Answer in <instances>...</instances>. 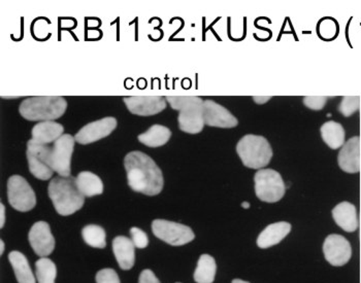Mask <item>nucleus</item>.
<instances>
[{
	"instance_id": "1",
	"label": "nucleus",
	"mask_w": 361,
	"mask_h": 283,
	"mask_svg": "<svg viewBox=\"0 0 361 283\" xmlns=\"http://www.w3.org/2000/svg\"><path fill=\"white\" fill-rule=\"evenodd\" d=\"M128 184L137 193L156 196L164 189L162 171L155 162L142 151H131L124 159Z\"/></svg>"
},
{
	"instance_id": "2",
	"label": "nucleus",
	"mask_w": 361,
	"mask_h": 283,
	"mask_svg": "<svg viewBox=\"0 0 361 283\" xmlns=\"http://www.w3.org/2000/svg\"><path fill=\"white\" fill-rule=\"evenodd\" d=\"M49 197L60 215L68 216L83 207L85 197L77 186V177L57 176L48 187Z\"/></svg>"
},
{
	"instance_id": "3",
	"label": "nucleus",
	"mask_w": 361,
	"mask_h": 283,
	"mask_svg": "<svg viewBox=\"0 0 361 283\" xmlns=\"http://www.w3.org/2000/svg\"><path fill=\"white\" fill-rule=\"evenodd\" d=\"M166 101L179 111V128L189 134H198L204 127V100L197 96H167Z\"/></svg>"
},
{
	"instance_id": "4",
	"label": "nucleus",
	"mask_w": 361,
	"mask_h": 283,
	"mask_svg": "<svg viewBox=\"0 0 361 283\" xmlns=\"http://www.w3.org/2000/svg\"><path fill=\"white\" fill-rule=\"evenodd\" d=\"M68 102L60 96L29 97L20 104V115L30 122L55 121L64 115Z\"/></svg>"
},
{
	"instance_id": "5",
	"label": "nucleus",
	"mask_w": 361,
	"mask_h": 283,
	"mask_svg": "<svg viewBox=\"0 0 361 283\" xmlns=\"http://www.w3.org/2000/svg\"><path fill=\"white\" fill-rule=\"evenodd\" d=\"M236 153L243 164L251 169L264 168L273 158L271 144L260 135H245L238 142Z\"/></svg>"
},
{
	"instance_id": "6",
	"label": "nucleus",
	"mask_w": 361,
	"mask_h": 283,
	"mask_svg": "<svg viewBox=\"0 0 361 283\" xmlns=\"http://www.w3.org/2000/svg\"><path fill=\"white\" fill-rule=\"evenodd\" d=\"M254 182L256 196L262 201L276 203L284 197L286 186L278 171L273 169H260L254 175Z\"/></svg>"
},
{
	"instance_id": "7",
	"label": "nucleus",
	"mask_w": 361,
	"mask_h": 283,
	"mask_svg": "<svg viewBox=\"0 0 361 283\" xmlns=\"http://www.w3.org/2000/svg\"><path fill=\"white\" fill-rule=\"evenodd\" d=\"M29 171L37 180H48L55 172L52 166V149L30 139L27 144Z\"/></svg>"
},
{
	"instance_id": "8",
	"label": "nucleus",
	"mask_w": 361,
	"mask_h": 283,
	"mask_svg": "<svg viewBox=\"0 0 361 283\" xmlns=\"http://www.w3.org/2000/svg\"><path fill=\"white\" fill-rule=\"evenodd\" d=\"M8 199L11 206L20 213H27L37 205V197L27 180L20 175H13L8 180Z\"/></svg>"
},
{
	"instance_id": "9",
	"label": "nucleus",
	"mask_w": 361,
	"mask_h": 283,
	"mask_svg": "<svg viewBox=\"0 0 361 283\" xmlns=\"http://www.w3.org/2000/svg\"><path fill=\"white\" fill-rule=\"evenodd\" d=\"M152 231L156 237L173 246L188 244L195 238L188 226L166 220H153Z\"/></svg>"
},
{
	"instance_id": "10",
	"label": "nucleus",
	"mask_w": 361,
	"mask_h": 283,
	"mask_svg": "<svg viewBox=\"0 0 361 283\" xmlns=\"http://www.w3.org/2000/svg\"><path fill=\"white\" fill-rule=\"evenodd\" d=\"M75 137L70 134H63L56 140L52 148V166L59 176L68 177L71 175V161L75 148Z\"/></svg>"
},
{
	"instance_id": "11",
	"label": "nucleus",
	"mask_w": 361,
	"mask_h": 283,
	"mask_svg": "<svg viewBox=\"0 0 361 283\" xmlns=\"http://www.w3.org/2000/svg\"><path fill=\"white\" fill-rule=\"evenodd\" d=\"M323 253L329 264L334 267H342L351 258V244L344 236L331 234L323 243Z\"/></svg>"
},
{
	"instance_id": "12",
	"label": "nucleus",
	"mask_w": 361,
	"mask_h": 283,
	"mask_svg": "<svg viewBox=\"0 0 361 283\" xmlns=\"http://www.w3.org/2000/svg\"><path fill=\"white\" fill-rule=\"evenodd\" d=\"M28 239L35 253L41 258H48L55 249V238L48 222H35L29 231Z\"/></svg>"
},
{
	"instance_id": "13",
	"label": "nucleus",
	"mask_w": 361,
	"mask_h": 283,
	"mask_svg": "<svg viewBox=\"0 0 361 283\" xmlns=\"http://www.w3.org/2000/svg\"><path fill=\"white\" fill-rule=\"evenodd\" d=\"M166 99L160 96H133L124 98L127 108L133 115L149 117L166 108Z\"/></svg>"
},
{
	"instance_id": "14",
	"label": "nucleus",
	"mask_w": 361,
	"mask_h": 283,
	"mask_svg": "<svg viewBox=\"0 0 361 283\" xmlns=\"http://www.w3.org/2000/svg\"><path fill=\"white\" fill-rule=\"evenodd\" d=\"M116 127H117V120L111 117L90 122L75 134V142L81 144H93L110 135L115 130Z\"/></svg>"
},
{
	"instance_id": "15",
	"label": "nucleus",
	"mask_w": 361,
	"mask_h": 283,
	"mask_svg": "<svg viewBox=\"0 0 361 283\" xmlns=\"http://www.w3.org/2000/svg\"><path fill=\"white\" fill-rule=\"evenodd\" d=\"M204 121L208 126L218 128H235L238 124L231 111L212 100L204 102Z\"/></svg>"
},
{
	"instance_id": "16",
	"label": "nucleus",
	"mask_w": 361,
	"mask_h": 283,
	"mask_svg": "<svg viewBox=\"0 0 361 283\" xmlns=\"http://www.w3.org/2000/svg\"><path fill=\"white\" fill-rule=\"evenodd\" d=\"M361 142L360 136H354L345 142L338 153V166L347 173H358L360 171Z\"/></svg>"
},
{
	"instance_id": "17",
	"label": "nucleus",
	"mask_w": 361,
	"mask_h": 283,
	"mask_svg": "<svg viewBox=\"0 0 361 283\" xmlns=\"http://www.w3.org/2000/svg\"><path fill=\"white\" fill-rule=\"evenodd\" d=\"M333 218L336 224L348 233L358 229L357 210L352 203L345 201L336 205L333 209Z\"/></svg>"
},
{
	"instance_id": "18",
	"label": "nucleus",
	"mask_w": 361,
	"mask_h": 283,
	"mask_svg": "<svg viewBox=\"0 0 361 283\" xmlns=\"http://www.w3.org/2000/svg\"><path fill=\"white\" fill-rule=\"evenodd\" d=\"M113 251L120 268L130 270L135 262V246L126 236H118L113 241Z\"/></svg>"
},
{
	"instance_id": "19",
	"label": "nucleus",
	"mask_w": 361,
	"mask_h": 283,
	"mask_svg": "<svg viewBox=\"0 0 361 283\" xmlns=\"http://www.w3.org/2000/svg\"><path fill=\"white\" fill-rule=\"evenodd\" d=\"M291 231V225L286 222H279L269 225L259 234L257 245L260 249H265L277 245L282 241Z\"/></svg>"
},
{
	"instance_id": "20",
	"label": "nucleus",
	"mask_w": 361,
	"mask_h": 283,
	"mask_svg": "<svg viewBox=\"0 0 361 283\" xmlns=\"http://www.w3.org/2000/svg\"><path fill=\"white\" fill-rule=\"evenodd\" d=\"M64 127L59 122L54 121L41 122L35 125L31 130V139L39 144L48 146L49 144L55 142L63 135Z\"/></svg>"
},
{
	"instance_id": "21",
	"label": "nucleus",
	"mask_w": 361,
	"mask_h": 283,
	"mask_svg": "<svg viewBox=\"0 0 361 283\" xmlns=\"http://www.w3.org/2000/svg\"><path fill=\"white\" fill-rule=\"evenodd\" d=\"M8 260L14 269L16 278L19 283H37L32 270L30 268L27 258L20 251H12L8 255Z\"/></svg>"
},
{
	"instance_id": "22",
	"label": "nucleus",
	"mask_w": 361,
	"mask_h": 283,
	"mask_svg": "<svg viewBox=\"0 0 361 283\" xmlns=\"http://www.w3.org/2000/svg\"><path fill=\"white\" fill-rule=\"evenodd\" d=\"M323 142L331 149L342 148L345 144V130L338 122L329 121L322 125L320 129Z\"/></svg>"
},
{
	"instance_id": "23",
	"label": "nucleus",
	"mask_w": 361,
	"mask_h": 283,
	"mask_svg": "<svg viewBox=\"0 0 361 283\" xmlns=\"http://www.w3.org/2000/svg\"><path fill=\"white\" fill-rule=\"evenodd\" d=\"M77 186L84 197H94L104 191V184L99 176L89 171H83L77 176Z\"/></svg>"
},
{
	"instance_id": "24",
	"label": "nucleus",
	"mask_w": 361,
	"mask_h": 283,
	"mask_svg": "<svg viewBox=\"0 0 361 283\" xmlns=\"http://www.w3.org/2000/svg\"><path fill=\"white\" fill-rule=\"evenodd\" d=\"M171 137V131L161 125H154L147 132L139 135V140L149 148H159L167 144Z\"/></svg>"
},
{
	"instance_id": "25",
	"label": "nucleus",
	"mask_w": 361,
	"mask_h": 283,
	"mask_svg": "<svg viewBox=\"0 0 361 283\" xmlns=\"http://www.w3.org/2000/svg\"><path fill=\"white\" fill-rule=\"evenodd\" d=\"M217 265L215 258L209 255L200 256L195 272L196 283H213L215 280Z\"/></svg>"
},
{
	"instance_id": "26",
	"label": "nucleus",
	"mask_w": 361,
	"mask_h": 283,
	"mask_svg": "<svg viewBox=\"0 0 361 283\" xmlns=\"http://www.w3.org/2000/svg\"><path fill=\"white\" fill-rule=\"evenodd\" d=\"M84 241L94 249H104L106 245V234L102 227L88 225L82 229Z\"/></svg>"
},
{
	"instance_id": "27",
	"label": "nucleus",
	"mask_w": 361,
	"mask_h": 283,
	"mask_svg": "<svg viewBox=\"0 0 361 283\" xmlns=\"http://www.w3.org/2000/svg\"><path fill=\"white\" fill-rule=\"evenodd\" d=\"M37 280L39 283H55L57 268L53 260L48 258H42L35 263Z\"/></svg>"
},
{
	"instance_id": "28",
	"label": "nucleus",
	"mask_w": 361,
	"mask_h": 283,
	"mask_svg": "<svg viewBox=\"0 0 361 283\" xmlns=\"http://www.w3.org/2000/svg\"><path fill=\"white\" fill-rule=\"evenodd\" d=\"M361 99L360 96H345L338 106V111L344 117H351L356 111H360Z\"/></svg>"
},
{
	"instance_id": "29",
	"label": "nucleus",
	"mask_w": 361,
	"mask_h": 283,
	"mask_svg": "<svg viewBox=\"0 0 361 283\" xmlns=\"http://www.w3.org/2000/svg\"><path fill=\"white\" fill-rule=\"evenodd\" d=\"M131 240H133V244H135V249H146L149 244L148 236L145 233L142 229L137 228L130 229Z\"/></svg>"
},
{
	"instance_id": "30",
	"label": "nucleus",
	"mask_w": 361,
	"mask_h": 283,
	"mask_svg": "<svg viewBox=\"0 0 361 283\" xmlns=\"http://www.w3.org/2000/svg\"><path fill=\"white\" fill-rule=\"evenodd\" d=\"M97 283H120V278L115 270L106 268L97 272Z\"/></svg>"
},
{
	"instance_id": "31",
	"label": "nucleus",
	"mask_w": 361,
	"mask_h": 283,
	"mask_svg": "<svg viewBox=\"0 0 361 283\" xmlns=\"http://www.w3.org/2000/svg\"><path fill=\"white\" fill-rule=\"evenodd\" d=\"M327 102L324 96H307L304 98V104L312 111H321Z\"/></svg>"
},
{
	"instance_id": "32",
	"label": "nucleus",
	"mask_w": 361,
	"mask_h": 283,
	"mask_svg": "<svg viewBox=\"0 0 361 283\" xmlns=\"http://www.w3.org/2000/svg\"><path fill=\"white\" fill-rule=\"evenodd\" d=\"M139 283H160V282L151 270L147 269L140 273Z\"/></svg>"
},
{
	"instance_id": "33",
	"label": "nucleus",
	"mask_w": 361,
	"mask_h": 283,
	"mask_svg": "<svg viewBox=\"0 0 361 283\" xmlns=\"http://www.w3.org/2000/svg\"><path fill=\"white\" fill-rule=\"evenodd\" d=\"M0 228H4V224H6V207L4 205L0 204Z\"/></svg>"
},
{
	"instance_id": "34",
	"label": "nucleus",
	"mask_w": 361,
	"mask_h": 283,
	"mask_svg": "<svg viewBox=\"0 0 361 283\" xmlns=\"http://www.w3.org/2000/svg\"><path fill=\"white\" fill-rule=\"evenodd\" d=\"M254 101L257 104H264L267 103L269 100H271V97L267 96V97H264V96H256V97H253Z\"/></svg>"
},
{
	"instance_id": "35",
	"label": "nucleus",
	"mask_w": 361,
	"mask_h": 283,
	"mask_svg": "<svg viewBox=\"0 0 361 283\" xmlns=\"http://www.w3.org/2000/svg\"><path fill=\"white\" fill-rule=\"evenodd\" d=\"M4 240H0V255H4Z\"/></svg>"
},
{
	"instance_id": "36",
	"label": "nucleus",
	"mask_w": 361,
	"mask_h": 283,
	"mask_svg": "<svg viewBox=\"0 0 361 283\" xmlns=\"http://www.w3.org/2000/svg\"><path fill=\"white\" fill-rule=\"evenodd\" d=\"M231 283H250V282H245V280H242V279H233V282H231Z\"/></svg>"
},
{
	"instance_id": "37",
	"label": "nucleus",
	"mask_w": 361,
	"mask_h": 283,
	"mask_svg": "<svg viewBox=\"0 0 361 283\" xmlns=\"http://www.w3.org/2000/svg\"><path fill=\"white\" fill-rule=\"evenodd\" d=\"M242 206L244 207V208L248 209L249 207H250V204H249L248 202H244L243 203Z\"/></svg>"
},
{
	"instance_id": "38",
	"label": "nucleus",
	"mask_w": 361,
	"mask_h": 283,
	"mask_svg": "<svg viewBox=\"0 0 361 283\" xmlns=\"http://www.w3.org/2000/svg\"><path fill=\"white\" fill-rule=\"evenodd\" d=\"M360 126H361V122H360ZM360 132H361V127H360ZM360 142H361V133H360Z\"/></svg>"
},
{
	"instance_id": "39",
	"label": "nucleus",
	"mask_w": 361,
	"mask_h": 283,
	"mask_svg": "<svg viewBox=\"0 0 361 283\" xmlns=\"http://www.w3.org/2000/svg\"><path fill=\"white\" fill-rule=\"evenodd\" d=\"M177 283H180V282H177Z\"/></svg>"
},
{
	"instance_id": "40",
	"label": "nucleus",
	"mask_w": 361,
	"mask_h": 283,
	"mask_svg": "<svg viewBox=\"0 0 361 283\" xmlns=\"http://www.w3.org/2000/svg\"><path fill=\"white\" fill-rule=\"evenodd\" d=\"M360 108H361V106H360Z\"/></svg>"
}]
</instances>
